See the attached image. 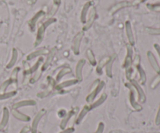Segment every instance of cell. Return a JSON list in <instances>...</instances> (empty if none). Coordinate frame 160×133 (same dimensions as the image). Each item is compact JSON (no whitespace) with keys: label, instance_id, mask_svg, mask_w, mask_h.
<instances>
[{"label":"cell","instance_id":"obj_1","mask_svg":"<svg viewBox=\"0 0 160 133\" xmlns=\"http://www.w3.org/2000/svg\"><path fill=\"white\" fill-rule=\"evenodd\" d=\"M105 82L100 80H95L94 83H92L91 86V89L88 94V95L86 97V102L89 104L92 103L95 101V99L98 96V94L102 91V89L105 87Z\"/></svg>","mask_w":160,"mask_h":133},{"label":"cell","instance_id":"obj_2","mask_svg":"<svg viewBox=\"0 0 160 133\" xmlns=\"http://www.w3.org/2000/svg\"><path fill=\"white\" fill-rule=\"evenodd\" d=\"M56 21V19H55V18H49V20H47V21H46V22L40 24V26L38 27V31H37L36 40H35V44H34L35 47H36V46H38L41 42H42L43 39H44L46 28H47L49 25H51L52 24L55 23Z\"/></svg>","mask_w":160,"mask_h":133},{"label":"cell","instance_id":"obj_3","mask_svg":"<svg viewBox=\"0 0 160 133\" xmlns=\"http://www.w3.org/2000/svg\"><path fill=\"white\" fill-rule=\"evenodd\" d=\"M126 86H127V88L130 90V93H129V100H130V103L131 105L132 108L137 111H140L142 110V107L138 103V101L136 100V97H135V89L133 87L131 84L130 83V82L127 83H126Z\"/></svg>","mask_w":160,"mask_h":133},{"label":"cell","instance_id":"obj_4","mask_svg":"<svg viewBox=\"0 0 160 133\" xmlns=\"http://www.w3.org/2000/svg\"><path fill=\"white\" fill-rule=\"evenodd\" d=\"M48 79V82H49V84H48V86L47 88H46L45 90L41 91V92L38 93V94H37V97H38V98H46V97H47L49 95V94L52 93V91L54 89V87H55V86L56 84V82L55 80H54L53 78H52L51 76H48L47 77Z\"/></svg>","mask_w":160,"mask_h":133},{"label":"cell","instance_id":"obj_5","mask_svg":"<svg viewBox=\"0 0 160 133\" xmlns=\"http://www.w3.org/2000/svg\"><path fill=\"white\" fill-rule=\"evenodd\" d=\"M130 83L133 86V87L134 88L135 91L138 94V101L141 102V103H144L146 100V96L144 94V90H143L142 87L140 86L139 83L134 80H130Z\"/></svg>","mask_w":160,"mask_h":133},{"label":"cell","instance_id":"obj_6","mask_svg":"<svg viewBox=\"0 0 160 133\" xmlns=\"http://www.w3.org/2000/svg\"><path fill=\"white\" fill-rule=\"evenodd\" d=\"M132 62H133V48L130 44H127V54H126L125 58H124L123 68L127 69L131 67Z\"/></svg>","mask_w":160,"mask_h":133},{"label":"cell","instance_id":"obj_7","mask_svg":"<svg viewBox=\"0 0 160 133\" xmlns=\"http://www.w3.org/2000/svg\"><path fill=\"white\" fill-rule=\"evenodd\" d=\"M46 111L45 109H41L38 111L36 114V115L35 116L33 119V122H32V127H31V131L32 133H37V129H38V124H39L40 121L42 118L43 116L46 114Z\"/></svg>","mask_w":160,"mask_h":133},{"label":"cell","instance_id":"obj_8","mask_svg":"<svg viewBox=\"0 0 160 133\" xmlns=\"http://www.w3.org/2000/svg\"><path fill=\"white\" fill-rule=\"evenodd\" d=\"M23 66H24V80H23V85L26 86L28 83H30V80L32 76V68H31L30 65L27 62V61H24L23 62Z\"/></svg>","mask_w":160,"mask_h":133},{"label":"cell","instance_id":"obj_9","mask_svg":"<svg viewBox=\"0 0 160 133\" xmlns=\"http://www.w3.org/2000/svg\"><path fill=\"white\" fill-rule=\"evenodd\" d=\"M84 33L82 31L79 32L77 34L75 35L73 41V46L72 49L74 53L76 55H78L80 54V43H81L82 38H83Z\"/></svg>","mask_w":160,"mask_h":133},{"label":"cell","instance_id":"obj_10","mask_svg":"<svg viewBox=\"0 0 160 133\" xmlns=\"http://www.w3.org/2000/svg\"><path fill=\"white\" fill-rule=\"evenodd\" d=\"M56 52V48H52V50L49 51V54L47 55V58H46V59L45 60V62L42 63V65L41 66V70L42 72H46L49 69L50 65L52 64V61L54 59V57H55Z\"/></svg>","mask_w":160,"mask_h":133},{"label":"cell","instance_id":"obj_11","mask_svg":"<svg viewBox=\"0 0 160 133\" xmlns=\"http://www.w3.org/2000/svg\"><path fill=\"white\" fill-rule=\"evenodd\" d=\"M96 16H97L96 10L95 7H92V9H91V11H90L89 15H88V20L86 21L85 26H84V27H83L84 31H86V30H89V29L91 28V27L92 26L93 23H94V21H95Z\"/></svg>","mask_w":160,"mask_h":133},{"label":"cell","instance_id":"obj_12","mask_svg":"<svg viewBox=\"0 0 160 133\" xmlns=\"http://www.w3.org/2000/svg\"><path fill=\"white\" fill-rule=\"evenodd\" d=\"M86 64V61L85 59H80L76 66L75 69V76L76 80L78 82H82L83 80V68Z\"/></svg>","mask_w":160,"mask_h":133},{"label":"cell","instance_id":"obj_13","mask_svg":"<svg viewBox=\"0 0 160 133\" xmlns=\"http://www.w3.org/2000/svg\"><path fill=\"white\" fill-rule=\"evenodd\" d=\"M49 49L46 48H41L37 49L36 51L35 52H32V53L29 54L27 56V61H32L33 60L34 58H37V57H40V56H43V55H47L49 54Z\"/></svg>","mask_w":160,"mask_h":133},{"label":"cell","instance_id":"obj_14","mask_svg":"<svg viewBox=\"0 0 160 133\" xmlns=\"http://www.w3.org/2000/svg\"><path fill=\"white\" fill-rule=\"evenodd\" d=\"M44 16H45V12L42 11V10H40V11H38V13H37L36 14H35V16H34L30 20V21H29V22H28L29 27H30L31 30H32V32L35 31V27H36L37 22L39 21L40 18L43 17Z\"/></svg>","mask_w":160,"mask_h":133},{"label":"cell","instance_id":"obj_15","mask_svg":"<svg viewBox=\"0 0 160 133\" xmlns=\"http://www.w3.org/2000/svg\"><path fill=\"white\" fill-rule=\"evenodd\" d=\"M147 57H148V59L149 63H150L151 66H152V69H154V71L156 72L157 73L159 72H160L159 65H158V62H157L154 54L152 53V52H150V51H148V52H147Z\"/></svg>","mask_w":160,"mask_h":133},{"label":"cell","instance_id":"obj_16","mask_svg":"<svg viewBox=\"0 0 160 133\" xmlns=\"http://www.w3.org/2000/svg\"><path fill=\"white\" fill-rule=\"evenodd\" d=\"M79 82L76 79H74V80H66V81H63L62 83H60L56 85L55 87H54V89H56V90H61V89H65V88L70 87L71 86H74V85H76Z\"/></svg>","mask_w":160,"mask_h":133},{"label":"cell","instance_id":"obj_17","mask_svg":"<svg viewBox=\"0 0 160 133\" xmlns=\"http://www.w3.org/2000/svg\"><path fill=\"white\" fill-rule=\"evenodd\" d=\"M125 29H126V34H127V39H128V41H129V44H130L131 46L134 45L135 39H134V36H133V31H132L131 24H130V21H126Z\"/></svg>","mask_w":160,"mask_h":133},{"label":"cell","instance_id":"obj_18","mask_svg":"<svg viewBox=\"0 0 160 133\" xmlns=\"http://www.w3.org/2000/svg\"><path fill=\"white\" fill-rule=\"evenodd\" d=\"M131 6V3L127 1H124V2H118V3L115 4L109 10V13L111 15L115 14L116 12H118L119 10H122L124 8H127V7H129Z\"/></svg>","mask_w":160,"mask_h":133},{"label":"cell","instance_id":"obj_19","mask_svg":"<svg viewBox=\"0 0 160 133\" xmlns=\"http://www.w3.org/2000/svg\"><path fill=\"white\" fill-rule=\"evenodd\" d=\"M110 58H111V56H105L102 58H101L99 61V62H97V65H96V72L99 75H102L103 68L105 67V66L109 62Z\"/></svg>","mask_w":160,"mask_h":133},{"label":"cell","instance_id":"obj_20","mask_svg":"<svg viewBox=\"0 0 160 133\" xmlns=\"http://www.w3.org/2000/svg\"><path fill=\"white\" fill-rule=\"evenodd\" d=\"M36 103V101L34 100H24L14 103L13 105V108H14V109H19V108H24V107L35 106Z\"/></svg>","mask_w":160,"mask_h":133},{"label":"cell","instance_id":"obj_21","mask_svg":"<svg viewBox=\"0 0 160 133\" xmlns=\"http://www.w3.org/2000/svg\"><path fill=\"white\" fill-rule=\"evenodd\" d=\"M11 113L15 118H17L19 121H21V122H27L31 120V117H29L28 115H27V114H23L22 112L18 111V109H14V108H13L11 111Z\"/></svg>","mask_w":160,"mask_h":133},{"label":"cell","instance_id":"obj_22","mask_svg":"<svg viewBox=\"0 0 160 133\" xmlns=\"http://www.w3.org/2000/svg\"><path fill=\"white\" fill-rule=\"evenodd\" d=\"M74 114H75V110L74 109L70 111L69 112H67L64 116H63V119H62L61 122H60V128H61V129H65V128H66L70 119L74 115Z\"/></svg>","mask_w":160,"mask_h":133},{"label":"cell","instance_id":"obj_23","mask_svg":"<svg viewBox=\"0 0 160 133\" xmlns=\"http://www.w3.org/2000/svg\"><path fill=\"white\" fill-rule=\"evenodd\" d=\"M90 111H91V109H90L89 104L85 105V106L83 107V108L81 109V111H80V113H79L77 118H76V121H75L76 124H77V125H79V124L82 122V120L85 118V116L87 115V114H88Z\"/></svg>","mask_w":160,"mask_h":133},{"label":"cell","instance_id":"obj_24","mask_svg":"<svg viewBox=\"0 0 160 133\" xmlns=\"http://www.w3.org/2000/svg\"><path fill=\"white\" fill-rule=\"evenodd\" d=\"M116 58V55H112L110 60L107 63L106 66H105V74H106V76L109 78H112L113 77V65Z\"/></svg>","mask_w":160,"mask_h":133},{"label":"cell","instance_id":"obj_25","mask_svg":"<svg viewBox=\"0 0 160 133\" xmlns=\"http://www.w3.org/2000/svg\"><path fill=\"white\" fill-rule=\"evenodd\" d=\"M106 99H107V94H105V93H104V94H102V95L100 96V97H99L97 100H95V101L93 102L92 103L89 104L90 109L93 110L95 109V108H98V107L101 106V105H102V103L106 100Z\"/></svg>","mask_w":160,"mask_h":133},{"label":"cell","instance_id":"obj_26","mask_svg":"<svg viewBox=\"0 0 160 133\" xmlns=\"http://www.w3.org/2000/svg\"><path fill=\"white\" fill-rule=\"evenodd\" d=\"M9 117H10V111L7 108H5L3 109V115H2V121H1V123H0V130L3 129L7 126V123L9 122Z\"/></svg>","mask_w":160,"mask_h":133},{"label":"cell","instance_id":"obj_27","mask_svg":"<svg viewBox=\"0 0 160 133\" xmlns=\"http://www.w3.org/2000/svg\"><path fill=\"white\" fill-rule=\"evenodd\" d=\"M71 72H72V69H71L70 67L66 66V67L62 68L61 70H60V72H58V74L56 75V81L60 82V80L65 76L67 75V74H70Z\"/></svg>","mask_w":160,"mask_h":133},{"label":"cell","instance_id":"obj_28","mask_svg":"<svg viewBox=\"0 0 160 133\" xmlns=\"http://www.w3.org/2000/svg\"><path fill=\"white\" fill-rule=\"evenodd\" d=\"M17 58H18L17 50L16 48H13V52H12L11 58H10V62H9V63L7 64V69H11V68H13V66H15V64H16L17 61Z\"/></svg>","mask_w":160,"mask_h":133},{"label":"cell","instance_id":"obj_29","mask_svg":"<svg viewBox=\"0 0 160 133\" xmlns=\"http://www.w3.org/2000/svg\"><path fill=\"white\" fill-rule=\"evenodd\" d=\"M135 68L137 69V71H138V74H139V80H140V83H141L142 85H144V83H146V74L144 70L143 69L142 66H141V64L138 65V66H135Z\"/></svg>","mask_w":160,"mask_h":133},{"label":"cell","instance_id":"obj_30","mask_svg":"<svg viewBox=\"0 0 160 133\" xmlns=\"http://www.w3.org/2000/svg\"><path fill=\"white\" fill-rule=\"evenodd\" d=\"M91 5H92V2H88L84 6L81 13H80V21H81L82 23H85V22H86V16L88 14V10H89Z\"/></svg>","mask_w":160,"mask_h":133},{"label":"cell","instance_id":"obj_31","mask_svg":"<svg viewBox=\"0 0 160 133\" xmlns=\"http://www.w3.org/2000/svg\"><path fill=\"white\" fill-rule=\"evenodd\" d=\"M86 56H87V58H88V62H89L90 65L92 66H96V65H97V61H96L95 56L92 50H91V49H88V50L86 51Z\"/></svg>","mask_w":160,"mask_h":133},{"label":"cell","instance_id":"obj_32","mask_svg":"<svg viewBox=\"0 0 160 133\" xmlns=\"http://www.w3.org/2000/svg\"><path fill=\"white\" fill-rule=\"evenodd\" d=\"M42 73H43V72H41V68H40V69H38V70L36 71V72H34V73L32 74V78H31V80H30V83H32V84H34V83H35L36 82H38V80L41 78Z\"/></svg>","mask_w":160,"mask_h":133},{"label":"cell","instance_id":"obj_33","mask_svg":"<svg viewBox=\"0 0 160 133\" xmlns=\"http://www.w3.org/2000/svg\"><path fill=\"white\" fill-rule=\"evenodd\" d=\"M160 84V72L157 73V75L155 76L153 78V80H152L150 83V88L151 89H154Z\"/></svg>","mask_w":160,"mask_h":133},{"label":"cell","instance_id":"obj_34","mask_svg":"<svg viewBox=\"0 0 160 133\" xmlns=\"http://www.w3.org/2000/svg\"><path fill=\"white\" fill-rule=\"evenodd\" d=\"M17 94V91H10L8 93H2L0 94V100H7V99H10L11 97H14Z\"/></svg>","mask_w":160,"mask_h":133},{"label":"cell","instance_id":"obj_35","mask_svg":"<svg viewBox=\"0 0 160 133\" xmlns=\"http://www.w3.org/2000/svg\"><path fill=\"white\" fill-rule=\"evenodd\" d=\"M20 72V68L16 67L15 69H13V70L12 71L11 76H10V80H11L12 83H17V78H18V73Z\"/></svg>","mask_w":160,"mask_h":133},{"label":"cell","instance_id":"obj_36","mask_svg":"<svg viewBox=\"0 0 160 133\" xmlns=\"http://www.w3.org/2000/svg\"><path fill=\"white\" fill-rule=\"evenodd\" d=\"M60 3H61V0H53V5H52V9H51V11L49 15L52 16V15L55 14L56 13L57 10H58L59 7H60Z\"/></svg>","mask_w":160,"mask_h":133},{"label":"cell","instance_id":"obj_37","mask_svg":"<svg viewBox=\"0 0 160 133\" xmlns=\"http://www.w3.org/2000/svg\"><path fill=\"white\" fill-rule=\"evenodd\" d=\"M42 62H43V58H39L38 59V61L36 62V63H35V65H34L32 68V74L34 73L35 72H36L37 70H38V69H40V66L42 65Z\"/></svg>","mask_w":160,"mask_h":133},{"label":"cell","instance_id":"obj_38","mask_svg":"<svg viewBox=\"0 0 160 133\" xmlns=\"http://www.w3.org/2000/svg\"><path fill=\"white\" fill-rule=\"evenodd\" d=\"M146 31L152 35H160V28H152V27H147Z\"/></svg>","mask_w":160,"mask_h":133},{"label":"cell","instance_id":"obj_39","mask_svg":"<svg viewBox=\"0 0 160 133\" xmlns=\"http://www.w3.org/2000/svg\"><path fill=\"white\" fill-rule=\"evenodd\" d=\"M11 83H12V82L10 80H7V81L4 82V83L1 85V86H0V91H1L2 93H5V91L7 90V89L8 88V86H10Z\"/></svg>","mask_w":160,"mask_h":133},{"label":"cell","instance_id":"obj_40","mask_svg":"<svg viewBox=\"0 0 160 133\" xmlns=\"http://www.w3.org/2000/svg\"><path fill=\"white\" fill-rule=\"evenodd\" d=\"M148 8L150 9L151 10L156 12H160V3L157 4H148Z\"/></svg>","mask_w":160,"mask_h":133},{"label":"cell","instance_id":"obj_41","mask_svg":"<svg viewBox=\"0 0 160 133\" xmlns=\"http://www.w3.org/2000/svg\"><path fill=\"white\" fill-rule=\"evenodd\" d=\"M104 129H105V124L103 122H100L98 125V128L94 133H103Z\"/></svg>","mask_w":160,"mask_h":133},{"label":"cell","instance_id":"obj_42","mask_svg":"<svg viewBox=\"0 0 160 133\" xmlns=\"http://www.w3.org/2000/svg\"><path fill=\"white\" fill-rule=\"evenodd\" d=\"M126 71V77H127V80L130 81V80H131V76H132V73H133V69H132V67H130L128 68V69H125Z\"/></svg>","mask_w":160,"mask_h":133},{"label":"cell","instance_id":"obj_43","mask_svg":"<svg viewBox=\"0 0 160 133\" xmlns=\"http://www.w3.org/2000/svg\"><path fill=\"white\" fill-rule=\"evenodd\" d=\"M155 124L157 125H160V105H159V108L158 109V112H157L156 114V117H155Z\"/></svg>","mask_w":160,"mask_h":133},{"label":"cell","instance_id":"obj_44","mask_svg":"<svg viewBox=\"0 0 160 133\" xmlns=\"http://www.w3.org/2000/svg\"><path fill=\"white\" fill-rule=\"evenodd\" d=\"M74 131H75V129L74 128H67L62 130L60 133H74Z\"/></svg>","mask_w":160,"mask_h":133},{"label":"cell","instance_id":"obj_45","mask_svg":"<svg viewBox=\"0 0 160 133\" xmlns=\"http://www.w3.org/2000/svg\"><path fill=\"white\" fill-rule=\"evenodd\" d=\"M31 131V128L28 126H25L24 127V128H22V129L21 130V131H20V133H28Z\"/></svg>","mask_w":160,"mask_h":133},{"label":"cell","instance_id":"obj_46","mask_svg":"<svg viewBox=\"0 0 160 133\" xmlns=\"http://www.w3.org/2000/svg\"><path fill=\"white\" fill-rule=\"evenodd\" d=\"M145 1H146V0H134V1H133V2L131 3V5L132 6H137V5H138V4L141 3V2H145Z\"/></svg>","mask_w":160,"mask_h":133},{"label":"cell","instance_id":"obj_47","mask_svg":"<svg viewBox=\"0 0 160 133\" xmlns=\"http://www.w3.org/2000/svg\"><path fill=\"white\" fill-rule=\"evenodd\" d=\"M154 48H155V49L156 50L157 53H158V56H159V58H160V46L158 45V44H154Z\"/></svg>","mask_w":160,"mask_h":133},{"label":"cell","instance_id":"obj_48","mask_svg":"<svg viewBox=\"0 0 160 133\" xmlns=\"http://www.w3.org/2000/svg\"><path fill=\"white\" fill-rule=\"evenodd\" d=\"M36 2L37 0H28V3L30 4V5H34Z\"/></svg>","mask_w":160,"mask_h":133}]
</instances>
